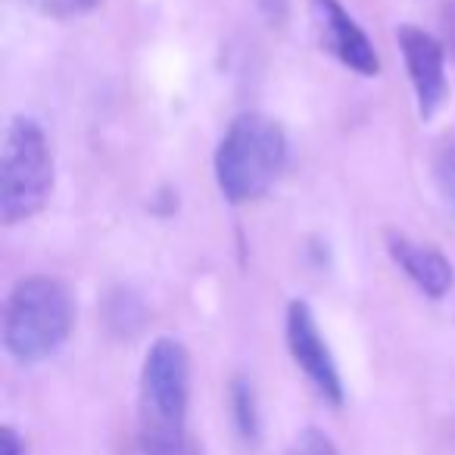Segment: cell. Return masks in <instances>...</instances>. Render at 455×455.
Here are the masks:
<instances>
[{"mask_svg":"<svg viewBox=\"0 0 455 455\" xmlns=\"http://www.w3.org/2000/svg\"><path fill=\"white\" fill-rule=\"evenodd\" d=\"M190 355L175 337H159L144 355L138 387L140 455L188 452Z\"/></svg>","mask_w":455,"mask_h":455,"instance_id":"cell-1","label":"cell"},{"mask_svg":"<svg viewBox=\"0 0 455 455\" xmlns=\"http://www.w3.org/2000/svg\"><path fill=\"white\" fill-rule=\"evenodd\" d=\"M287 165V134L262 113L237 116L215 150V181L228 203H250L275 188Z\"/></svg>","mask_w":455,"mask_h":455,"instance_id":"cell-2","label":"cell"},{"mask_svg":"<svg viewBox=\"0 0 455 455\" xmlns=\"http://www.w3.org/2000/svg\"><path fill=\"white\" fill-rule=\"evenodd\" d=\"M76 306L63 281L32 275L10 291L4 309V349L22 365L44 362L69 340Z\"/></svg>","mask_w":455,"mask_h":455,"instance_id":"cell-3","label":"cell"},{"mask_svg":"<svg viewBox=\"0 0 455 455\" xmlns=\"http://www.w3.org/2000/svg\"><path fill=\"white\" fill-rule=\"evenodd\" d=\"M53 190V156L35 119H13L0 153V221L20 225L47 206Z\"/></svg>","mask_w":455,"mask_h":455,"instance_id":"cell-4","label":"cell"},{"mask_svg":"<svg viewBox=\"0 0 455 455\" xmlns=\"http://www.w3.org/2000/svg\"><path fill=\"white\" fill-rule=\"evenodd\" d=\"M287 349L299 371L318 390V396L328 399L331 405H343V380L337 362L328 349V340L318 331L315 315L303 299H293L287 306Z\"/></svg>","mask_w":455,"mask_h":455,"instance_id":"cell-5","label":"cell"},{"mask_svg":"<svg viewBox=\"0 0 455 455\" xmlns=\"http://www.w3.org/2000/svg\"><path fill=\"white\" fill-rule=\"evenodd\" d=\"M309 13L322 51H328L337 63L353 69L355 76H378V51H374L371 38L362 32V26L349 16V10L343 7L340 0H312Z\"/></svg>","mask_w":455,"mask_h":455,"instance_id":"cell-6","label":"cell"},{"mask_svg":"<svg viewBox=\"0 0 455 455\" xmlns=\"http://www.w3.org/2000/svg\"><path fill=\"white\" fill-rule=\"evenodd\" d=\"M396 41L418 97V113L430 119L446 100V44L415 26H399Z\"/></svg>","mask_w":455,"mask_h":455,"instance_id":"cell-7","label":"cell"},{"mask_svg":"<svg viewBox=\"0 0 455 455\" xmlns=\"http://www.w3.org/2000/svg\"><path fill=\"white\" fill-rule=\"evenodd\" d=\"M387 253L405 272V278L430 299H443L455 284L452 262L440 253V250L427 247V243H418L411 237H405L403 231H387L384 237Z\"/></svg>","mask_w":455,"mask_h":455,"instance_id":"cell-8","label":"cell"},{"mask_svg":"<svg viewBox=\"0 0 455 455\" xmlns=\"http://www.w3.org/2000/svg\"><path fill=\"white\" fill-rule=\"evenodd\" d=\"M231 415H235V424L243 440L259 436V403H256V390L247 378L231 380Z\"/></svg>","mask_w":455,"mask_h":455,"instance_id":"cell-9","label":"cell"},{"mask_svg":"<svg viewBox=\"0 0 455 455\" xmlns=\"http://www.w3.org/2000/svg\"><path fill=\"white\" fill-rule=\"evenodd\" d=\"M281 455H340V449H337V443L331 440L328 434L309 427V430H303V434H299Z\"/></svg>","mask_w":455,"mask_h":455,"instance_id":"cell-10","label":"cell"},{"mask_svg":"<svg viewBox=\"0 0 455 455\" xmlns=\"http://www.w3.org/2000/svg\"><path fill=\"white\" fill-rule=\"evenodd\" d=\"M32 7L47 20H78L97 7V0H32Z\"/></svg>","mask_w":455,"mask_h":455,"instance_id":"cell-11","label":"cell"},{"mask_svg":"<svg viewBox=\"0 0 455 455\" xmlns=\"http://www.w3.org/2000/svg\"><path fill=\"white\" fill-rule=\"evenodd\" d=\"M440 22H443V44H446L455 57V0H446V4H443Z\"/></svg>","mask_w":455,"mask_h":455,"instance_id":"cell-12","label":"cell"},{"mask_svg":"<svg viewBox=\"0 0 455 455\" xmlns=\"http://www.w3.org/2000/svg\"><path fill=\"white\" fill-rule=\"evenodd\" d=\"M0 455H26V446L13 427H4V434H0Z\"/></svg>","mask_w":455,"mask_h":455,"instance_id":"cell-13","label":"cell"},{"mask_svg":"<svg viewBox=\"0 0 455 455\" xmlns=\"http://www.w3.org/2000/svg\"><path fill=\"white\" fill-rule=\"evenodd\" d=\"M449 172V181H446V194L452 196V203H455V159L449 163V169H443V175Z\"/></svg>","mask_w":455,"mask_h":455,"instance_id":"cell-14","label":"cell"}]
</instances>
